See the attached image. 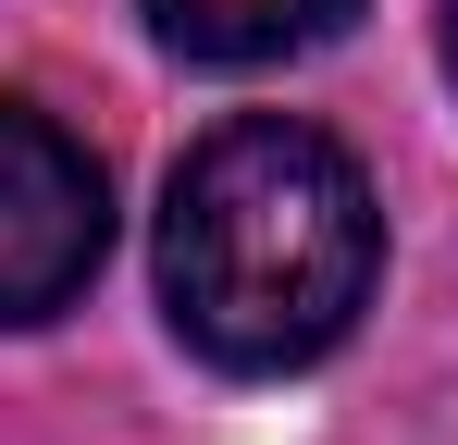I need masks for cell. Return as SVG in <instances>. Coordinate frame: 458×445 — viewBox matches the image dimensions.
I'll list each match as a JSON object with an SVG mask.
<instances>
[{
  "mask_svg": "<svg viewBox=\"0 0 458 445\" xmlns=\"http://www.w3.org/2000/svg\"><path fill=\"white\" fill-rule=\"evenodd\" d=\"M372 186L335 137L285 112H248L174 161L161 198V297L186 347L224 371H298L322 359L372 297Z\"/></svg>",
  "mask_w": 458,
  "mask_h": 445,
  "instance_id": "cell-1",
  "label": "cell"
},
{
  "mask_svg": "<svg viewBox=\"0 0 458 445\" xmlns=\"http://www.w3.org/2000/svg\"><path fill=\"white\" fill-rule=\"evenodd\" d=\"M112 248V186L50 112L0 99V322H50Z\"/></svg>",
  "mask_w": 458,
  "mask_h": 445,
  "instance_id": "cell-2",
  "label": "cell"
},
{
  "mask_svg": "<svg viewBox=\"0 0 458 445\" xmlns=\"http://www.w3.org/2000/svg\"><path fill=\"white\" fill-rule=\"evenodd\" d=\"M360 0H149V25L186 50V63H285V50H322Z\"/></svg>",
  "mask_w": 458,
  "mask_h": 445,
  "instance_id": "cell-3",
  "label": "cell"
},
{
  "mask_svg": "<svg viewBox=\"0 0 458 445\" xmlns=\"http://www.w3.org/2000/svg\"><path fill=\"white\" fill-rule=\"evenodd\" d=\"M446 74H458V13H446Z\"/></svg>",
  "mask_w": 458,
  "mask_h": 445,
  "instance_id": "cell-4",
  "label": "cell"
}]
</instances>
